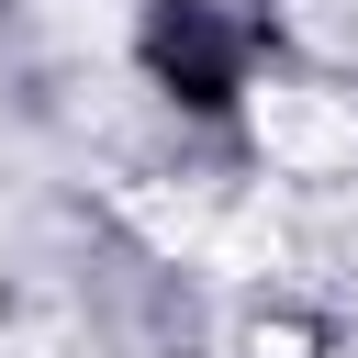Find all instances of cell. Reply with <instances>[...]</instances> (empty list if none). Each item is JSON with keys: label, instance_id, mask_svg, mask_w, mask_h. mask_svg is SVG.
Masks as SVG:
<instances>
[{"label": "cell", "instance_id": "6da1fadb", "mask_svg": "<svg viewBox=\"0 0 358 358\" xmlns=\"http://www.w3.org/2000/svg\"><path fill=\"white\" fill-rule=\"evenodd\" d=\"M246 134L268 145V168H302V179L358 168V112L336 90H313V78H257L246 90Z\"/></svg>", "mask_w": 358, "mask_h": 358}]
</instances>
